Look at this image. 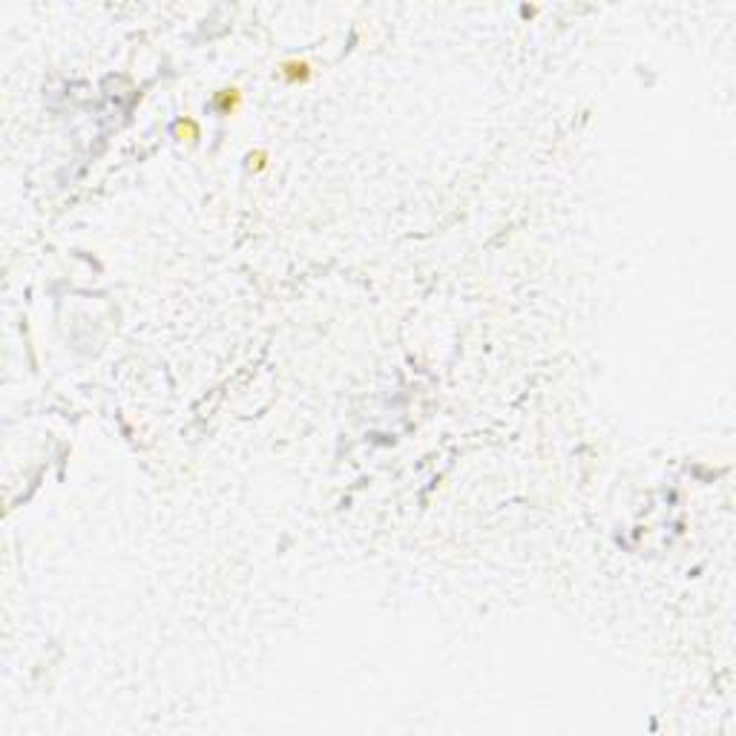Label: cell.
<instances>
[{"label":"cell","instance_id":"cell-1","mask_svg":"<svg viewBox=\"0 0 736 736\" xmlns=\"http://www.w3.org/2000/svg\"><path fill=\"white\" fill-rule=\"evenodd\" d=\"M239 104H242V92H239L236 86L216 92V98H213V107H216L219 115H236Z\"/></svg>","mask_w":736,"mask_h":736},{"label":"cell","instance_id":"cell-2","mask_svg":"<svg viewBox=\"0 0 736 736\" xmlns=\"http://www.w3.org/2000/svg\"><path fill=\"white\" fill-rule=\"evenodd\" d=\"M280 75L288 81V84H305L311 78V64L308 60H285L282 64V70H280Z\"/></svg>","mask_w":736,"mask_h":736},{"label":"cell","instance_id":"cell-3","mask_svg":"<svg viewBox=\"0 0 736 736\" xmlns=\"http://www.w3.org/2000/svg\"><path fill=\"white\" fill-rule=\"evenodd\" d=\"M173 133H176V138H181V141H188V144H196L199 141V136H202V127H199V121H193V118H178L176 121V127H173Z\"/></svg>","mask_w":736,"mask_h":736}]
</instances>
